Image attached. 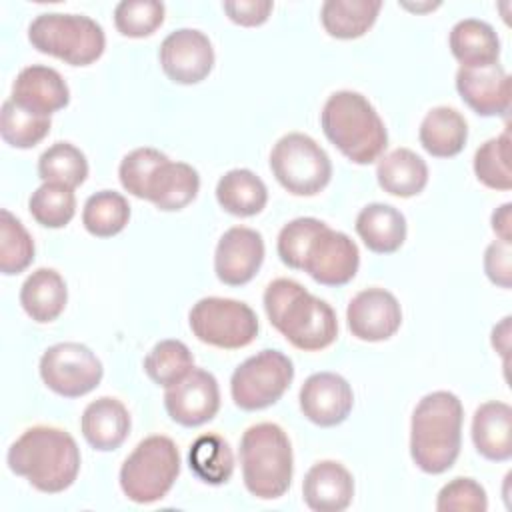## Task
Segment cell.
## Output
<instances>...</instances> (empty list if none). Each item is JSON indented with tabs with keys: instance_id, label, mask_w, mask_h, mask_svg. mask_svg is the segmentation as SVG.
<instances>
[{
	"instance_id": "f35d334b",
	"label": "cell",
	"mask_w": 512,
	"mask_h": 512,
	"mask_svg": "<svg viewBox=\"0 0 512 512\" xmlns=\"http://www.w3.org/2000/svg\"><path fill=\"white\" fill-rule=\"evenodd\" d=\"M164 12L158 0H122L114 8V24L122 36L144 38L162 26Z\"/></svg>"
},
{
	"instance_id": "ba28073f",
	"label": "cell",
	"mask_w": 512,
	"mask_h": 512,
	"mask_svg": "<svg viewBox=\"0 0 512 512\" xmlns=\"http://www.w3.org/2000/svg\"><path fill=\"white\" fill-rule=\"evenodd\" d=\"M270 170L278 184L294 196H314L332 178L328 154L314 138L302 132H290L274 144Z\"/></svg>"
},
{
	"instance_id": "74e56055",
	"label": "cell",
	"mask_w": 512,
	"mask_h": 512,
	"mask_svg": "<svg viewBox=\"0 0 512 512\" xmlns=\"http://www.w3.org/2000/svg\"><path fill=\"white\" fill-rule=\"evenodd\" d=\"M34 260V240L24 224L10 212H0V272L6 276L24 272Z\"/></svg>"
},
{
	"instance_id": "9c48e42d",
	"label": "cell",
	"mask_w": 512,
	"mask_h": 512,
	"mask_svg": "<svg viewBox=\"0 0 512 512\" xmlns=\"http://www.w3.org/2000/svg\"><path fill=\"white\" fill-rule=\"evenodd\" d=\"M188 322L200 342L224 350L252 344L260 328L256 312L248 304L220 296L198 300L188 314Z\"/></svg>"
},
{
	"instance_id": "277c9868",
	"label": "cell",
	"mask_w": 512,
	"mask_h": 512,
	"mask_svg": "<svg viewBox=\"0 0 512 512\" xmlns=\"http://www.w3.org/2000/svg\"><path fill=\"white\" fill-rule=\"evenodd\" d=\"M320 126L324 136L354 164L380 160L388 146L382 118L360 92L338 90L330 94L320 112Z\"/></svg>"
},
{
	"instance_id": "9a60e30c",
	"label": "cell",
	"mask_w": 512,
	"mask_h": 512,
	"mask_svg": "<svg viewBox=\"0 0 512 512\" xmlns=\"http://www.w3.org/2000/svg\"><path fill=\"white\" fill-rule=\"evenodd\" d=\"M348 330L364 342L392 338L402 324V308L396 296L384 288L360 290L346 308Z\"/></svg>"
},
{
	"instance_id": "7402d4cb",
	"label": "cell",
	"mask_w": 512,
	"mask_h": 512,
	"mask_svg": "<svg viewBox=\"0 0 512 512\" xmlns=\"http://www.w3.org/2000/svg\"><path fill=\"white\" fill-rule=\"evenodd\" d=\"M472 442L480 456L492 462L512 458V408L490 400L476 408L472 418Z\"/></svg>"
},
{
	"instance_id": "d590c367",
	"label": "cell",
	"mask_w": 512,
	"mask_h": 512,
	"mask_svg": "<svg viewBox=\"0 0 512 512\" xmlns=\"http://www.w3.org/2000/svg\"><path fill=\"white\" fill-rule=\"evenodd\" d=\"M28 210L40 226L64 228L76 214L74 190L64 184L44 182L32 192L28 200Z\"/></svg>"
},
{
	"instance_id": "e575fe53",
	"label": "cell",
	"mask_w": 512,
	"mask_h": 512,
	"mask_svg": "<svg viewBox=\"0 0 512 512\" xmlns=\"http://www.w3.org/2000/svg\"><path fill=\"white\" fill-rule=\"evenodd\" d=\"M194 368V356L180 340L158 342L144 358V372L158 386H172L180 382Z\"/></svg>"
},
{
	"instance_id": "ee69618b",
	"label": "cell",
	"mask_w": 512,
	"mask_h": 512,
	"mask_svg": "<svg viewBox=\"0 0 512 512\" xmlns=\"http://www.w3.org/2000/svg\"><path fill=\"white\" fill-rule=\"evenodd\" d=\"M226 16L240 26H260L268 20L274 4L270 0H234L222 4Z\"/></svg>"
},
{
	"instance_id": "2e32d148",
	"label": "cell",
	"mask_w": 512,
	"mask_h": 512,
	"mask_svg": "<svg viewBox=\"0 0 512 512\" xmlns=\"http://www.w3.org/2000/svg\"><path fill=\"white\" fill-rule=\"evenodd\" d=\"M264 262V240L258 230L246 226L228 228L214 252V272L226 286L248 284Z\"/></svg>"
},
{
	"instance_id": "8992f818",
	"label": "cell",
	"mask_w": 512,
	"mask_h": 512,
	"mask_svg": "<svg viewBox=\"0 0 512 512\" xmlns=\"http://www.w3.org/2000/svg\"><path fill=\"white\" fill-rule=\"evenodd\" d=\"M28 40L38 52L70 66H88L106 48L102 26L84 14H38L28 26Z\"/></svg>"
},
{
	"instance_id": "5b68a950",
	"label": "cell",
	"mask_w": 512,
	"mask_h": 512,
	"mask_svg": "<svg viewBox=\"0 0 512 512\" xmlns=\"http://www.w3.org/2000/svg\"><path fill=\"white\" fill-rule=\"evenodd\" d=\"M240 464L246 490L260 500H276L292 482L294 458L288 434L274 422L250 426L240 438Z\"/></svg>"
},
{
	"instance_id": "d6986e66",
	"label": "cell",
	"mask_w": 512,
	"mask_h": 512,
	"mask_svg": "<svg viewBox=\"0 0 512 512\" xmlns=\"http://www.w3.org/2000/svg\"><path fill=\"white\" fill-rule=\"evenodd\" d=\"M10 100H14L30 112L50 116L52 112H58L68 106L70 90L58 70L50 66L32 64L18 72L12 84Z\"/></svg>"
},
{
	"instance_id": "5bb4252c",
	"label": "cell",
	"mask_w": 512,
	"mask_h": 512,
	"mask_svg": "<svg viewBox=\"0 0 512 512\" xmlns=\"http://www.w3.org/2000/svg\"><path fill=\"white\" fill-rule=\"evenodd\" d=\"M168 416L186 428L210 422L220 410V390L216 378L202 368H192L180 382L164 392Z\"/></svg>"
},
{
	"instance_id": "484cf974",
	"label": "cell",
	"mask_w": 512,
	"mask_h": 512,
	"mask_svg": "<svg viewBox=\"0 0 512 512\" xmlns=\"http://www.w3.org/2000/svg\"><path fill=\"white\" fill-rule=\"evenodd\" d=\"M418 138L430 156L452 158L466 146L468 124L456 108L436 106L424 116Z\"/></svg>"
},
{
	"instance_id": "bcb514c9",
	"label": "cell",
	"mask_w": 512,
	"mask_h": 512,
	"mask_svg": "<svg viewBox=\"0 0 512 512\" xmlns=\"http://www.w3.org/2000/svg\"><path fill=\"white\" fill-rule=\"evenodd\" d=\"M402 6H404V8H408V10H416V12H420V10H434V8H438V6H440V2H436V4H430V2H428V4H422V6H420V4H402Z\"/></svg>"
},
{
	"instance_id": "1f68e13d",
	"label": "cell",
	"mask_w": 512,
	"mask_h": 512,
	"mask_svg": "<svg viewBox=\"0 0 512 512\" xmlns=\"http://www.w3.org/2000/svg\"><path fill=\"white\" fill-rule=\"evenodd\" d=\"M130 220L128 200L114 190H100L84 202L82 224L96 238L120 234Z\"/></svg>"
},
{
	"instance_id": "ac0fdd59",
	"label": "cell",
	"mask_w": 512,
	"mask_h": 512,
	"mask_svg": "<svg viewBox=\"0 0 512 512\" xmlns=\"http://www.w3.org/2000/svg\"><path fill=\"white\" fill-rule=\"evenodd\" d=\"M456 90L480 116H506L510 110V76L498 62L476 68L460 66Z\"/></svg>"
},
{
	"instance_id": "b9f144b4",
	"label": "cell",
	"mask_w": 512,
	"mask_h": 512,
	"mask_svg": "<svg viewBox=\"0 0 512 512\" xmlns=\"http://www.w3.org/2000/svg\"><path fill=\"white\" fill-rule=\"evenodd\" d=\"M436 510L440 512H486V490L474 478H454L442 486L436 498Z\"/></svg>"
},
{
	"instance_id": "83f0119b",
	"label": "cell",
	"mask_w": 512,
	"mask_h": 512,
	"mask_svg": "<svg viewBox=\"0 0 512 512\" xmlns=\"http://www.w3.org/2000/svg\"><path fill=\"white\" fill-rule=\"evenodd\" d=\"M376 178L384 192L398 198H410L426 188L428 166L410 148H396L380 158Z\"/></svg>"
},
{
	"instance_id": "e0dca14e",
	"label": "cell",
	"mask_w": 512,
	"mask_h": 512,
	"mask_svg": "<svg viewBox=\"0 0 512 512\" xmlns=\"http://www.w3.org/2000/svg\"><path fill=\"white\" fill-rule=\"evenodd\" d=\"M300 410L316 426L342 424L354 406L350 384L336 372H316L300 388Z\"/></svg>"
},
{
	"instance_id": "8d00e7d4",
	"label": "cell",
	"mask_w": 512,
	"mask_h": 512,
	"mask_svg": "<svg viewBox=\"0 0 512 512\" xmlns=\"http://www.w3.org/2000/svg\"><path fill=\"white\" fill-rule=\"evenodd\" d=\"M474 174L478 182L492 190L512 188L510 168V134L504 130L500 136L486 140L474 154Z\"/></svg>"
},
{
	"instance_id": "4316f807",
	"label": "cell",
	"mask_w": 512,
	"mask_h": 512,
	"mask_svg": "<svg viewBox=\"0 0 512 512\" xmlns=\"http://www.w3.org/2000/svg\"><path fill=\"white\" fill-rule=\"evenodd\" d=\"M448 44L452 56L468 68L496 64L500 56L498 34L488 22L476 18H466L454 24Z\"/></svg>"
},
{
	"instance_id": "cb8c5ba5",
	"label": "cell",
	"mask_w": 512,
	"mask_h": 512,
	"mask_svg": "<svg viewBox=\"0 0 512 512\" xmlns=\"http://www.w3.org/2000/svg\"><path fill=\"white\" fill-rule=\"evenodd\" d=\"M354 228L364 246L376 254H392L406 240L404 214L382 202L364 206L356 216Z\"/></svg>"
},
{
	"instance_id": "4dcf8cb0",
	"label": "cell",
	"mask_w": 512,
	"mask_h": 512,
	"mask_svg": "<svg viewBox=\"0 0 512 512\" xmlns=\"http://www.w3.org/2000/svg\"><path fill=\"white\" fill-rule=\"evenodd\" d=\"M190 470L206 484H226L234 472V454L230 444L218 434L198 436L188 452Z\"/></svg>"
},
{
	"instance_id": "7bdbcfd3",
	"label": "cell",
	"mask_w": 512,
	"mask_h": 512,
	"mask_svg": "<svg viewBox=\"0 0 512 512\" xmlns=\"http://www.w3.org/2000/svg\"><path fill=\"white\" fill-rule=\"evenodd\" d=\"M510 256H512L510 242H502V240L492 242L484 252V272L490 278V282H494L500 288H510V284H512Z\"/></svg>"
},
{
	"instance_id": "30bf717a",
	"label": "cell",
	"mask_w": 512,
	"mask_h": 512,
	"mask_svg": "<svg viewBox=\"0 0 512 512\" xmlns=\"http://www.w3.org/2000/svg\"><path fill=\"white\" fill-rule=\"evenodd\" d=\"M294 378L292 360L280 350H262L246 358L230 378V394L246 412L276 404Z\"/></svg>"
},
{
	"instance_id": "f546056e",
	"label": "cell",
	"mask_w": 512,
	"mask_h": 512,
	"mask_svg": "<svg viewBox=\"0 0 512 512\" xmlns=\"http://www.w3.org/2000/svg\"><path fill=\"white\" fill-rule=\"evenodd\" d=\"M380 8V0H326L320 8V20L332 38L352 40L374 26Z\"/></svg>"
},
{
	"instance_id": "836d02e7",
	"label": "cell",
	"mask_w": 512,
	"mask_h": 512,
	"mask_svg": "<svg viewBox=\"0 0 512 512\" xmlns=\"http://www.w3.org/2000/svg\"><path fill=\"white\" fill-rule=\"evenodd\" d=\"M50 132V116H42L30 112L16 104L14 100H6L0 112V134L6 144L12 148H34L40 144Z\"/></svg>"
},
{
	"instance_id": "f6af8a7d",
	"label": "cell",
	"mask_w": 512,
	"mask_h": 512,
	"mask_svg": "<svg viewBox=\"0 0 512 512\" xmlns=\"http://www.w3.org/2000/svg\"><path fill=\"white\" fill-rule=\"evenodd\" d=\"M510 210H512V204L506 202L500 208H496L494 214H492V230L496 232L498 240H502V242H510L512 240V232H510L512 216H510Z\"/></svg>"
},
{
	"instance_id": "52a82bcc",
	"label": "cell",
	"mask_w": 512,
	"mask_h": 512,
	"mask_svg": "<svg viewBox=\"0 0 512 512\" xmlns=\"http://www.w3.org/2000/svg\"><path fill=\"white\" fill-rule=\"evenodd\" d=\"M180 474V452L168 436L144 438L120 468V488L136 504L162 500Z\"/></svg>"
},
{
	"instance_id": "603a6c76",
	"label": "cell",
	"mask_w": 512,
	"mask_h": 512,
	"mask_svg": "<svg viewBox=\"0 0 512 512\" xmlns=\"http://www.w3.org/2000/svg\"><path fill=\"white\" fill-rule=\"evenodd\" d=\"M200 190L198 172L186 162L164 160L148 180L144 200H150L158 210L174 212L186 208Z\"/></svg>"
},
{
	"instance_id": "7a4b0ae2",
	"label": "cell",
	"mask_w": 512,
	"mask_h": 512,
	"mask_svg": "<svg viewBox=\"0 0 512 512\" xmlns=\"http://www.w3.org/2000/svg\"><path fill=\"white\" fill-rule=\"evenodd\" d=\"M8 468L44 494L70 488L80 472L76 440L56 426L26 428L8 448Z\"/></svg>"
},
{
	"instance_id": "f1b7e54d",
	"label": "cell",
	"mask_w": 512,
	"mask_h": 512,
	"mask_svg": "<svg viewBox=\"0 0 512 512\" xmlns=\"http://www.w3.org/2000/svg\"><path fill=\"white\" fill-rule=\"evenodd\" d=\"M216 200L228 214L248 218L264 210L268 202V190L252 170L234 168L218 180Z\"/></svg>"
},
{
	"instance_id": "60d3db41",
	"label": "cell",
	"mask_w": 512,
	"mask_h": 512,
	"mask_svg": "<svg viewBox=\"0 0 512 512\" xmlns=\"http://www.w3.org/2000/svg\"><path fill=\"white\" fill-rule=\"evenodd\" d=\"M326 224L318 218H294L290 220L278 234V242H276V250L280 260L294 268V270H302V262H304V254L306 248L310 244V240L316 236L318 230H322Z\"/></svg>"
},
{
	"instance_id": "6da1fadb",
	"label": "cell",
	"mask_w": 512,
	"mask_h": 512,
	"mask_svg": "<svg viewBox=\"0 0 512 512\" xmlns=\"http://www.w3.org/2000/svg\"><path fill=\"white\" fill-rule=\"evenodd\" d=\"M264 310L270 324L298 350H324L338 336L332 306L292 278H276L266 286Z\"/></svg>"
},
{
	"instance_id": "ab89813d",
	"label": "cell",
	"mask_w": 512,
	"mask_h": 512,
	"mask_svg": "<svg viewBox=\"0 0 512 512\" xmlns=\"http://www.w3.org/2000/svg\"><path fill=\"white\" fill-rule=\"evenodd\" d=\"M164 160H168V156L162 154V152L156 150V148H150V146L136 148V150L128 152V154L122 158L120 168H118V176H120L122 188H124L128 194H132V196L144 200L148 180H150V176L154 174V170H156Z\"/></svg>"
},
{
	"instance_id": "d4e9b609",
	"label": "cell",
	"mask_w": 512,
	"mask_h": 512,
	"mask_svg": "<svg viewBox=\"0 0 512 512\" xmlns=\"http://www.w3.org/2000/svg\"><path fill=\"white\" fill-rule=\"evenodd\" d=\"M68 302V288L60 272L54 268L34 270L20 288V304L24 312L40 324L56 320Z\"/></svg>"
},
{
	"instance_id": "4fadbf2b",
	"label": "cell",
	"mask_w": 512,
	"mask_h": 512,
	"mask_svg": "<svg viewBox=\"0 0 512 512\" xmlns=\"http://www.w3.org/2000/svg\"><path fill=\"white\" fill-rule=\"evenodd\" d=\"M160 66L176 84H198L214 68V48L210 38L194 28L170 32L160 44Z\"/></svg>"
},
{
	"instance_id": "3957f363",
	"label": "cell",
	"mask_w": 512,
	"mask_h": 512,
	"mask_svg": "<svg viewBox=\"0 0 512 512\" xmlns=\"http://www.w3.org/2000/svg\"><path fill=\"white\" fill-rule=\"evenodd\" d=\"M464 408L456 394L436 390L426 394L410 420V456L426 474L450 470L462 446Z\"/></svg>"
},
{
	"instance_id": "d6a6232c",
	"label": "cell",
	"mask_w": 512,
	"mask_h": 512,
	"mask_svg": "<svg viewBox=\"0 0 512 512\" xmlns=\"http://www.w3.org/2000/svg\"><path fill=\"white\" fill-rule=\"evenodd\" d=\"M38 176L42 182L80 186L88 176V162L80 148L70 142H56L38 158Z\"/></svg>"
},
{
	"instance_id": "44dd1931",
	"label": "cell",
	"mask_w": 512,
	"mask_h": 512,
	"mask_svg": "<svg viewBox=\"0 0 512 512\" xmlns=\"http://www.w3.org/2000/svg\"><path fill=\"white\" fill-rule=\"evenodd\" d=\"M80 430L94 450L110 452L120 448L128 438L130 414L118 398L102 396L84 408Z\"/></svg>"
},
{
	"instance_id": "ffe728a7",
	"label": "cell",
	"mask_w": 512,
	"mask_h": 512,
	"mask_svg": "<svg viewBox=\"0 0 512 512\" xmlns=\"http://www.w3.org/2000/svg\"><path fill=\"white\" fill-rule=\"evenodd\" d=\"M302 496L306 506L316 512L346 510L354 496V478L340 462H316L304 476Z\"/></svg>"
},
{
	"instance_id": "7c38bea8",
	"label": "cell",
	"mask_w": 512,
	"mask_h": 512,
	"mask_svg": "<svg viewBox=\"0 0 512 512\" xmlns=\"http://www.w3.org/2000/svg\"><path fill=\"white\" fill-rule=\"evenodd\" d=\"M360 266V252L356 242L340 232L324 226L310 240L302 270L322 286H344L348 284Z\"/></svg>"
},
{
	"instance_id": "8fae6325",
	"label": "cell",
	"mask_w": 512,
	"mask_h": 512,
	"mask_svg": "<svg viewBox=\"0 0 512 512\" xmlns=\"http://www.w3.org/2000/svg\"><path fill=\"white\" fill-rule=\"evenodd\" d=\"M104 368L98 356L80 342H60L40 358L42 382L64 398H80L92 392L102 380Z\"/></svg>"
}]
</instances>
